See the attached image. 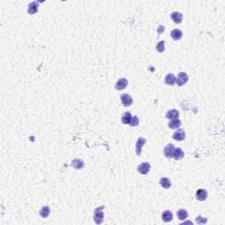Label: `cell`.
I'll return each instance as SVG.
<instances>
[{"mask_svg":"<svg viewBox=\"0 0 225 225\" xmlns=\"http://www.w3.org/2000/svg\"><path fill=\"white\" fill-rule=\"evenodd\" d=\"M172 137H173L174 140L180 142V141H183L186 138V133L183 129H179L178 131H176L173 134Z\"/></svg>","mask_w":225,"mask_h":225,"instance_id":"9c48e42d","label":"cell"},{"mask_svg":"<svg viewBox=\"0 0 225 225\" xmlns=\"http://www.w3.org/2000/svg\"><path fill=\"white\" fill-rule=\"evenodd\" d=\"M188 216V211L186 209H179L178 211V217L179 220L181 221H184L185 219H187Z\"/></svg>","mask_w":225,"mask_h":225,"instance_id":"7402d4cb","label":"cell"},{"mask_svg":"<svg viewBox=\"0 0 225 225\" xmlns=\"http://www.w3.org/2000/svg\"><path fill=\"white\" fill-rule=\"evenodd\" d=\"M160 185H161V187H163L165 189H169L171 187V182L168 178H162L160 179Z\"/></svg>","mask_w":225,"mask_h":225,"instance_id":"ffe728a7","label":"cell"},{"mask_svg":"<svg viewBox=\"0 0 225 225\" xmlns=\"http://www.w3.org/2000/svg\"><path fill=\"white\" fill-rule=\"evenodd\" d=\"M150 165L149 163H143V164H141V165H138V167H137V171H138V172L139 173H141V174H143V175H146V174H148L149 173V171H150Z\"/></svg>","mask_w":225,"mask_h":225,"instance_id":"277c9868","label":"cell"},{"mask_svg":"<svg viewBox=\"0 0 225 225\" xmlns=\"http://www.w3.org/2000/svg\"><path fill=\"white\" fill-rule=\"evenodd\" d=\"M172 157L175 159V160H180L184 157V151L181 150L180 148H177L174 150V152H173V156Z\"/></svg>","mask_w":225,"mask_h":225,"instance_id":"4fadbf2b","label":"cell"},{"mask_svg":"<svg viewBox=\"0 0 225 225\" xmlns=\"http://www.w3.org/2000/svg\"><path fill=\"white\" fill-rule=\"evenodd\" d=\"M49 214H50V208H49V207H41L40 210V216L43 217V218H47V217L49 215Z\"/></svg>","mask_w":225,"mask_h":225,"instance_id":"44dd1931","label":"cell"},{"mask_svg":"<svg viewBox=\"0 0 225 225\" xmlns=\"http://www.w3.org/2000/svg\"><path fill=\"white\" fill-rule=\"evenodd\" d=\"M145 143H146V140L144 138H143V137H139L138 138V140L136 142V144H135V152H136L137 156H141L143 147L145 144Z\"/></svg>","mask_w":225,"mask_h":225,"instance_id":"3957f363","label":"cell"},{"mask_svg":"<svg viewBox=\"0 0 225 225\" xmlns=\"http://www.w3.org/2000/svg\"><path fill=\"white\" fill-rule=\"evenodd\" d=\"M172 218H173V215H172V213L170 210H165V211L163 212V214H162V219H163V221L165 223L171 222Z\"/></svg>","mask_w":225,"mask_h":225,"instance_id":"7c38bea8","label":"cell"},{"mask_svg":"<svg viewBox=\"0 0 225 225\" xmlns=\"http://www.w3.org/2000/svg\"><path fill=\"white\" fill-rule=\"evenodd\" d=\"M175 150V147L172 143H169L165 146V148L164 149V154L167 158H171L173 156V152Z\"/></svg>","mask_w":225,"mask_h":225,"instance_id":"8992f818","label":"cell"},{"mask_svg":"<svg viewBox=\"0 0 225 225\" xmlns=\"http://www.w3.org/2000/svg\"><path fill=\"white\" fill-rule=\"evenodd\" d=\"M132 120V115L129 112H124V114L121 117V121L124 124H130Z\"/></svg>","mask_w":225,"mask_h":225,"instance_id":"d6986e66","label":"cell"},{"mask_svg":"<svg viewBox=\"0 0 225 225\" xmlns=\"http://www.w3.org/2000/svg\"><path fill=\"white\" fill-rule=\"evenodd\" d=\"M105 207L102 206L99 208H97L94 212V221L96 224H100L103 221H104V213L103 211H101Z\"/></svg>","mask_w":225,"mask_h":225,"instance_id":"6da1fadb","label":"cell"},{"mask_svg":"<svg viewBox=\"0 0 225 225\" xmlns=\"http://www.w3.org/2000/svg\"><path fill=\"white\" fill-rule=\"evenodd\" d=\"M207 197V193L205 189H199L196 192V199L200 201H206Z\"/></svg>","mask_w":225,"mask_h":225,"instance_id":"ba28073f","label":"cell"},{"mask_svg":"<svg viewBox=\"0 0 225 225\" xmlns=\"http://www.w3.org/2000/svg\"><path fill=\"white\" fill-rule=\"evenodd\" d=\"M188 79H189V76L186 72H179L176 78V84L179 86H182L188 82Z\"/></svg>","mask_w":225,"mask_h":225,"instance_id":"7a4b0ae2","label":"cell"},{"mask_svg":"<svg viewBox=\"0 0 225 225\" xmlns=\"http://www.w3.org/2000/svg\"><path fill=\"white\" fill-rule=\"evenodd\" d=\"M165 82L168 85H174L175 83H176V76L173 75V74H171V73L167 74V75L165 76Z\"/></svg>","mask_w":225,"mask_h":225,"instance_id":"9a60e30c","label":"cell"},{"mask_svg":"<svg viewBox=\"0 0 225 225\" xmlns=\"http://www.w3.org/2000/svg\"><path fill=\"white\" fill-rule=\"evenodd\" d=\"M171 18L173 20L174 23H176V24H180L181 21H182L183 16H182V14H181L180 12H173L171 13Z\"/></svg>","mask_w":225,"mask_h":225,"instance_id":"8fae6325","label":"cell"},{"mask_svg":"<svg viewBox=\"0 0 225 225\" xmlns=\"http://www.w3.org/2000/svg\"><path fill=\"white\" fill-rule=\"evenodd\" d=\"M207 218L205 217H202L201 215H199V216H197L196 217V223L198 224H206L207 223Z\"/></svg>","mask_w":225,"mask_h":225,"instance_id":"cb8c5ba5","label":"cell"},{"mask_svg":"<svg viewBox=\"0 0 225 225\" xmlns=\"http://www.w3.org/2000/svg\"><path fill=\"white\" fill-rule=\"evenodd\" d=\"M182 32L179 29H173L171 33V36L174 40H179L182 38Z\"/></svg>","mask_w":225,"mask_h":225,"instance_id":"e0dca14e","label":"cell"},{"mask_svg":"<svg viewBox=\"0 0 225 225\" xmlns=\"http://www.w3.org/2000/svg\"><path fill=\"white\" fill-rule=\"evenodd\" d=\"M138 124H139V120H138V117H137V116H134V117H132L131 122H130V126H131V127H136Z\"/></svg>","mask_w":225,"mask_h":225,"instance_id":"d4e9b609","label":"cell"},{"mask_svg":"<svg viewBox=\"0 0 225 225\" xmlns=\"http://www.w3.org/2000/svg\"><path fill=\"white\" fill-rule=\"evenodd\" d=\"M121 102L123 104L124 107H130L133 103V99L130 95L127 93L122 94L121 96Z\"/></svg>","mask_w":225,"mask_h":225,"instance_id":"5b68a950","label":"cell"},{"mask_svg":"<svg viewBox=\"0 0 225 225\" xmlns=\"http://www.w3.org/2000/svg\"><path fill=\"white\" fill-rule=\"evenodd\" d=\"M156 49H157L159 53L164 52L165 49V41H164V40L159 41V42L157 43V45L156 46Z\"/></svg>","mask_w":225,"mask_h":225,"instance_id":"603a6c76","label":"cell"},{"mask_svg":"<svg viewBox=\"0 0 225 225\" xmlns=\"http://www.w3.org/2000/svg\"><path fill=\"white\" fill-rule=\"evenodd\" d=\"M165 31V26H158V34H161V32L163 33Z\"/></svg>","mask_w":225,"mask_h":225,"instance_id":"484cf974","label":"cell"},{"mask_svg":"<svg viewBox=\"0 0 225 225\" xmlns=\"http://www.w3.org/2000/svg\"><path fill=\"white\" fill-rule=\"evenodd\" d=\"M128 80L126 78H120L117 82H116V85H115V88L118 90V91H121V90H123L125 89L127 86H128Z\"/></svg>","mask_w":225,"mask_h":225,"instance_id":"52a82bcc","label":"cell"},{"mask_svg":"<svg viewBox=\"0 0 225 225\" xmlns=\"http://www.w3.org/2000/svg\"><path fill=\"white\" fill-rule=\"evenodd\" d=\"M38 7H39V2H32V3H30L29 5H28V9H27L28 13L31 14V15L36 13L38 12Z\"/></svg>","mask_w":225,"mask_h":225,"instance_id":"30bf717a","label":"cell"},{"mask_svg":"<svg viewBox=\"0 0 225 225\" xmlns=\"http://www.w3.org/2000/svg\"><path fill=\"white\" fill-rule=\"evenodd\" d=\"M181 125V121L180 120H179L178 118L177 119H172L170 122H169V128L171 129H179Z\"/></svg>","mask_w":225,"mask_h":225,"instance_id":"5bb4252c","label":"cell"},{"mask_svg":"<svg viewBox=\"0 0 225 225\" xmlns=\"http://www.w3.org/2000/svg\"><path fill=\"white\" fill-rule=\"evenodd\" d=\"M166 118L169 119V120H172V119H177L179 118V112L178 110L176 109H171V110H169L168 112H166Z\"/></svg>","mask_w":225,"mask_h":225,"instance_id":"2e32d148","label":"cell"},{"mask_svg":"<svg viewBox=\"0 0 225 225\" xmlns=\"http://www.w3.org/2000/svg\"><path fill=\"white\" fill-rule=\"evenodd\" d=\"M71 165H72L73 168L79 170V169H82L85 166V164H84V161L81 160V159H74L72 161V163H71Z\"/></svg>","mask_w":225,"mask_h":225,"instance_id":"ac0fdd59","label":"cell"}]
</instances>
